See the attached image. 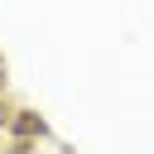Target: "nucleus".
Here are the masks:
<instances>
[{"instance_id": "f257e3e1", "label": "nucleus", "mask_w": 154, "mask_h": 154, "mask_svg": "<svg viewBox=\"0 0 154 154\" xmlns=\"http://www.w3.org/2000/svg\"><path fill=\"white\" fill-rule=\"evenodd\" d=\"M5 120H10V106H5V101H0V125H5Z\"/></svg>"}, {"instance_id": "f03ea898", "label": "nucleus", "mask_w": 154, "mask_h": 154, "mask_svg": "<svg viewBox=\"0 0 154 154\" xmlns=\"http://www.w3.org/2000/svg\"><path fill=\"white\" fill-rule=\"evenodd\" d=\"M0 91H5V63H0Z\"/></svg>"}]
</instances>
